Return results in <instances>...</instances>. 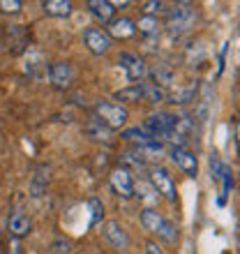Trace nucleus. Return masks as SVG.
I'll return each mask as SVG.
<instances>
[{
	"label": "nucleus",
	"instance_id": "9b49d317",
	"mask_svg": "<svg viewBox=\"0 0 240 254\" xmlns=\"http://www.w3.org/2000/svg\"><path fill=\"white\" fill-rule=\"evenodd\" d=\"M30 229H33V222H30V217L26 213H21V210L12 213V217H9V234H12V238L19 241V238L30 234Z\"/></svg>",
	"mask_w": 240,
	"mask_h": 254
},
{
	"label": "nucleus",
	"instance_id": "20e7f679",
	"mask_svg": "<svg viewBox=\"0 0 240 254\" xmlns=\"http://www.w3.org/2000/svg\"><path fill=\"white\" fill-rule=\"evenodd\" d=\"M102 236H104V241L111 245L114 250H129V234H127L125 229L120 227V222H116V220H109V222H104L102 224Z\"/></svg>",
	"mask_w": 240,
	"mask_h": 254
},
{
	"label": "nucleus",
	"instance_id": "4468645a",
	"mask_svg": "<svg viewBox=\"0 0 240 254\" xmlns=\"http://www.w3.org/2000/svg\"><path fill=\"white\" fill-rule=\"evenodd\" d=\"M164 220H167V217H162V213H157L153 208H143V210H141V224H143V229L150 231V234H160Z\"/></svg>",
	"mask_w": 240,
	"mask_h": 254
},
{
	"label": "nucleus",
	"instance_id": "0eeeda50",
	"mask_svg": "<svg viewBox=\"0 0 240 254\" xmlns=\"http://www.w3.org/2000/svg\"><path fill=\"white\" fill-rule=\"evenodd\" d=\"M49 79L54 83V88L58 90H65V88L72 86L74 81V69L69 63H54V65L49 67Z\"/></svg>",
	"mask_w": 240,
	"mask_h": 254
},
{
	"label": "nucleus",
	"instance_id": "f03ea898",
	"mask_svg": "<svg viewBox=\"0 0 240 254\" xmlns=\"http://www.w3.org/2000/svg\"><path fill=\"white\" fill-rule=\"evenodd\" d=\"M97 118H100L109 129H120V127L127 123L129 114H127L125 107H120V104H114V102H97Z\"/></svg>",
	"mask_w": 240,
	"mask_h": 254
},
{
	"label": "nucleus",
	"instance_id": "a211bd4d",
	"mask_svg": "<svg viewBox=\"0 0 240 254\" xmlns=\"http://www.w3.org/2000/svg\"><path fill=\"white\" fill-rule=\"evenodd\" d=\"M47 183H49V167H40L37 169V174H35V178H33V183H30V194H33L35 199L44 194Z\"/></svg>",
	"mask_w": 240,
	"mask_h": 254
},
{
	"label": "nucleus",
	"instance_id": "2eb2a0df",
	"mask_svg": "<svg viewBox=\"0 0 240 254\" xmlns=\"http://www.w3.org/2000/svg\"><path fill=\"white\" fill-rule=\"evenodd\" d=\"M42 9H44L49 16L65 19V16L72 14V2H69V0H47V2H42Z\"/></svg>",
	"mask_w": 240,
	"mask_h": 254
},
{
	"label": "nucleus",
	"instance_id": "393cba45",
	"mask_svg": "<svg viewBox=\"0 0 240 254\" xmlns=\"http://www.w3.org/2000/svg\"><path fill=\"white\" fill-rule=\"evenodd\" d=\"M88 132H90V136H93V139L109 141V134H111V129H109V127L100 121V118H93V121H90V125H88Z\"/></svg>",
	"mask_w": 240,
	"mask_h": 254
},
{
	"label": "nucleus",
	"instance_id": "c85d7f7f",
	"mask_svg": "<svg viewBox=\"0 0 240 254\" xmlns=\"http://www.w3.org/2000/svg\"><path fill=\"white\" fill-rule=\"evenodd\" d=\"M222 169H224V164L220 162V157L213 153V157H210V171H213V181L215 183H220L222 178Z\"/></svg>",
	"mask_w": 240,
	"mask_h": 254
},
{
	"label": "nucleus",
	"instance_id": "473e14b6",
	"mask_svg": "<svg viewBox=\"0 0 240 254\" xmlns=\"http://www.w3.org/2000/svg\"><path fill=\"white\" fill-rule=\"evenodd\" d=\"M109 2H111V7H114V9H116V7H127V5H129L127 0H109Z\"/></svg>",
	"mask_w": 240,
	"mask_h": 254
},
{
	"label": "nucleus",
	"instance_id": "5701e85b",
	"mask_svg": "<svg viewBox=\"0 0 240 254\" xmlns=\"http://www.w3.org/2000/svg\"><path fill=\"white\" fill-rule=\"evenodd\" d=\"M122 139L132 141V143H136V148H141V146H146V143H150L153 136H148V134L143 132V129H139V127H132V129H125V132H122Z\"/></svg>",
	"mask_w": 240,
	"mask_h": 254
},
{
	"label": "nucleus",
	"instance_id": "9d476101",
	"mask_svg": "<svg viewBox=\"0 0 240 254\" xmlns=\"http://www.w3.org/2000/svg\"><path fill=\"white\" fill-rule=\"evenodd\" d=\"M136 35V23H134L132 19H127V16H122V19H116L109 23V37H118V40H129V37H134Z\"/></svg>",
	"mask_w": 240,
	"mask_h": 254
},
{
	"label": "nucleus",
	"instance_id": "7ed1b4c3",
	"mask_svg": "<svg viewBox=\"0 0 240 254\" xmlns=\"http://www.w3.org/2000/svg\"><path fill=\"white\" fill-rule=\"evenodd\" d=\"M109 181H111V188L118 196H122V199H132L134 196V176L127 167H116L109 176Z\"/></svg>",
	"mask_w": 240,
	"mask_h": 254
},
{
	"label": "nucleus",
	"instance_id": "6e6552de",
	"mask_svg": "<svg viewBox=\"0 0 240 254\" xmlns=\"http://www.w3.org/2000/svg\"><path fill=\"white\" fill-rule=\"evenodd\" d=\"M171 160L176 162V167L182 169L187 176H196L199 174V160H196V155L189 153L187 148H171Z\"/></svg>",
	"mask_w": 240,
	"mask_h": 254
},
{
	"label": "nucleus",
	"instance_id": "2f4dec72",
	"mask_svg": "<svg viewBox=\"0 0 240 254\" xmlns=\"http://www.w3.org/2000/svg\"><path fill=\"white\" fill-rule=\"evenodd\" d=\"M9 252H12V254H23V252H21V245H19V241H16V238H12V243H9Z\"/></svg>",
	"mask_w": 240,
	"mask_h": 254
},
{
	"label": "nucleus",
	"instance_id": "423d86ee",
	"mask_svg": "<svg viewBox=\"0 0 240 254\" xmlns=\"http://www.w3.org/2000/svg\"><path fill=\"white\" fill-rule=\"evenodd\" d=\"M83 42H86L88 51L95 56H104L111 49V37L102 28H88L86 33H83Z\"/></svg>",
	"mask_w": 240,
	"mask_h": 254
},
{
	"label": "nucleus",
	"instance_id": "6ab92c4d",
	"mask_svg": "<svg viewBox=\"0 0 240 254\" xmlns=\"http://www.w3.org/2000/svg\"><path fill=\"white\" fill-rule=\"evenodd\" d=\"M222 194H220V199H217V203L220 206H227V199H229V192H231V188H234V174H231V169L224 164V169H222Z\"/></svg>",
	"mask_w": 240,
	"mask_h": 254
},
{
	"label": "nucleus",
	"instance_id": "b1692460",
	"mask_svg": "<svg viewBox=\"0 0 240 254\" xmlns=\"http://www.w3.org/2000/svg\"><path fill=\"white\" fill-rule=\"evenodd\" d=\"M157 236H160L167 245H176V243H178V227H176L171 220H164V224H162V229H160V234Z\"/></svg>",
	"mask_w": 240,
	"mask_h": 254
},
{
	"label": "nucleus",
	"instance_id": "f257e3e1",
	"mask_svg": "<svg viewBox=\"0 0 240 254\" xmlns=\"http://www.w3.org/2000/svg\"><path fill=\"white\" fill-rule=\"evenodd\" d=\"M196 21V9L189 2H178L167 14V30L171 35H185L192 30Z\"/></svg>",
	"mask_w": 240,
	"mask_h": 254
},
{
	"label": "nucleus",
	"instance_id": "39448f33",
	"mask_svg": "<svg viewBox=\"0 0 240 254\" xmlns=\"http://www.w3.org/2000/svg\"><path fill=\"white\" fill-rule=\"evenodd\" d=\"M150 185L157 190V194H162L164 199L176 201V183L174 178L169 176L167 169L162 167H153L150 169Z\"/></svg>",
	"mask_w": 240,
	"mask_h": 254
},
{
	"label": "nucleus",
	"instance_id": "ddd939ff",
	"mask_svg": "<svg viewBox=\"0 0 240 254\" xmlns=\"http://www.w3.org/2000/svg\"><path fill=\"white\" fill-rule=\"evenodd\" d=\"M148 74L153 76V83L155 86H160V88H167V86H174V79H176V74L174 69L169 65H155L148 69Z\"/></svg>",
	"mask_w": 240,
	"mask_h": 254
},
{
	"label": "nucleus",
	"instance_id": "dca6fc26",
	"mask_svg": "<svg viewBox=\"0 0 240 254\" xmlns=\"http://www.w3.org/2000/svg\"><path fill=\"white\" fill-rule=\"evenodd\" d=\"M134 196H139L143 203H148V206H153V203H157V199H160V194H157V190L150 185V183L146 181H139L134 183Z\"/></svg>",
	"mask_w": 240,
	"mask_h": 254
},
{
	"label": "nucleus",
	"instance_id": "c756f323",
	"mask_svg": "<svg viewBox=\"0 0 240 254\" xmlns=\"http://www.w3.org/2000/svg\"><path fill=\"white\" fill-rule=\"evenodd\" d=\"M162 7L164 5H162L160 0H148V2H143V12H146V16H155Z\"/></svg>",
	"mask_w": 240,
	"mask_h": 254
},
{
	"label": "nucleus",
	"instance_id": "bb28decb",
	"mask_svg": "<svg viewBox=\"0 0 240 254\" xmlns=\"http://www.w3.org/2000/svg\"><path fill=\"white\" fill-rule=\"evenodd\" d=\"M194 95H196V88H187L182 93H176L171 100H174V104H187V102H194Z\"/></svg>",
	"mask_w": 240,
	"mask_h": 254
},
{
	"label": "nucleus",
	"instance_id": "f704fd0d",
	"mask_svg": "<svg viewBox=\"0 0 240 254\" xmlns=\"http://www.w3.org/2000/svg\"><path fill=\"white\" fill-rule=\"evenodd\" d=\"M238 238H240V229H238Z\"/></svg>",
	"mask_w": 240,
	"mask_h": 254
},
{
	"label": "nucleus",
	"instance_id": "f8f14e48",
	"mask_svg": "<svg viewBox=\"0 0 240 254\" xmlns=\"http://www.w3.org/2000/svg\"><path fill=\"white\" fill-rule=\"evenodd\" d=\"M88 9H90V14L100 21L102 26H107V23H111V21H114L116 9L111 7V2H109V0H90V2H88Z\"/></svg>",
	"mask_w": 240,
	"mask_h": 254
},
{
	"label": "nucleus",
	"instance_id": "72a5a7b5",
	"mask_svg": "<svg viewBox=\"0 0 240 254\" xmlns=\"http://www.w3.org/2000/svg\"><path fill=\"white\" fill-rule=\"evenodd\" d=\"M236 136H238V148H240V121L236 123Z\"/></svg>",
	"mask_w": 240,
	"mask_h": 254
},
{
	"label": "nucleus",
	"instance_id": "a878e982",
	"mask_svg": "<svg viewBox=\"0 0 240 254\" xmlns=\"http://www.w3.org/2000/svg\"><path fill=\"white\" fill-rule=\"evenodd\" d=\"M88 206H90V213H93V220H90V227H97L102 220H104V203H102L97 196L88 201Z\"/></svg>",
	"mask_w": 240,
	"mask_h": 254
},
{
	"label": "nucleus",
	"instance_id": "f3484780",
	"mask_svg": "<svg viewBox=\"0 0 240 254\" xmlns=\"http://www.w3.org/2000/svg\"><path fill=\"white\" fill-rule=\"evenodd\" d=\"M118 102H127V104H136V102H143V90H141V83H134V86H127L122 90L114 95Z\"/></svg>",
	"mask_w": 240,
	"mask_h": 254
},
{
	"label": "nucleus",
	"instance_id": "412c9836",
	"mask_svg": "<svg viewBox=\"0 0 240 254\" xmlns=\"http://www.w3.org/2000/svg\"><path fill=\"white\" fill-rule=\"evenodd\" d=\"M141 90H143V102H150V104H157L167 97L164 88L155 86V83H141Z\"/></svg>",
	"mask_w": 240,
	"mask_h": 254
},
{
	"label": "nucleus",
	"instance_id": "1a4fd4ad",
	"mask_svg": "<svg viewBox=\"0 0 240 254\" xmlns=\"http://www.w3.org/2000/svg\"><path fill=\"white\" fill-rule=\"evenodd\" d=\"M118 63L125 67L127 79H129V81H141L143 76H146V65H143V61H141L139 56H134V54H120Z\"/></svg>",
	"mask_w": 240,
	"mask_h": 254
},
{
	"label": "nucleus",
	"instance_id": "aec40b11",
	"mask_svg": "<svg viewBox=\"0 0 240 254\" xmlns=\"http://www.w3.org/2000/svg\"><path fill=\"white\" fill-rule=\"evenodd\" d=\"M136 30L143 33L146 37H155L160 33V21H157V16H141L139 23H136Z\"/></svg>",
	"mask_w": 240,
	"mask_h": 254
},
{
	"label": "nucleus",
	"instance_id": "7c9ffc66",
	"mask_svg": "<svg viewBox=\"0 0 240 254\" xmlns=\"http://www.w3.org/2000/svg\"><path fill=\"white\" fill-rule=\"evenodd\" d=\"M143 252H146V254H164L160 250V245H157V243H153V241L146 243V250H143Z\"/></svg>",
	"mask_w": 240,
	"mask_h": 254
},
{
	"label": "nucleus",
	"instance_id": "cd10ccee",
	"mask_svg": "<svg viewBox=\"0 0 240 254\" xmlns=\"http://www.w3.org/2000/svg\"><path fill=\"white\" fill-rule=\"evenodd\" d=\"M21 2L19 0H0V12L5 14H19L21 12Z\"/></svg>",
	"mask_w": 240,
	"mask_h": 254
},
{
	"label": "nucleus",
	"instance_id": "4be33fe9",
	"mask_svg": "<svg viewBox=\"0 0 240 254\" xmlns=\"http://www.w3.org/2000/svg\"><path fill=\"white\" fill-rule=\"evenodd\" d=\"M47 67H44V58H42L40 54H28V61H26V72L30 74V76H42V72H44Z\"/></svg>",
	"mask_w": 240,
	"mask_h": 254
}]
</instances>
